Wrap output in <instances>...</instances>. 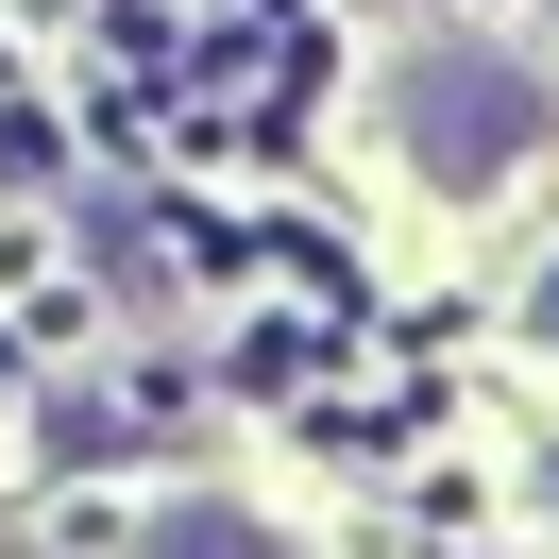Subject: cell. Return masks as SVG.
Returning a JSON list of instances; mask_svg holds the SVG:
<instances>
[{"label":"cell","mask_w":559,"mask_h":559,"mask_svg":"<svg viewBox=\"0 0 559 559\" xmlns=\"http://www.w3.org/2000/svg\"><path fill=\"white\" fill-rule=\"evenodd\" d=\"M543 119H559V85L525 69V51H491V35H424L407 69H390V136H407V170L424 187H509L525 153H543Z\"/></svg>","instance_id":"1"},{"label":"cell","mask_w":559,"mask_h":559,"mask_svg":"<svg viewBox=\"0 0 559 559\" xmlns=\"http://www.w3.org/2000/svg\"><path fill=\"white\" fill-rule=\"evenodd\" d=\"M136 559H288V525H254V509H221V491H170V509L136 525Z\"/></svg>","instance_id":"2"},{"label":"cell","mask_w":559,"mask_h":559,"mask_svg":"<svg viewBox=\"0 0 559 559\" xmlns=\"http://www.w3.org/2000/svg\"><path fill=\"white\" fill-rule=\"evenodd\" d=\"M525 340H543V356H559V254H543V288H525Z\"/></svg>","instance_id":"3"}]
</instances>
